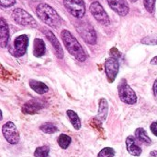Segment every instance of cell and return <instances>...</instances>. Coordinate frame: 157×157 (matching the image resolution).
I'll return each mask as SVG.
<instances>
[{"label": "cell", "mask_w": 157, "mask_h": 157, "mask_svg": "<svg viewBox=\"0 0 157 157\" xmlns=\"http://www.w3.org/2000/svg\"><path fill=\"white\" fill-rule=\"evenodd\" d=\"M109 6L120 16H125L130 10V6L126 0H108Z\"/></svg>", "instance_id": "12"}, {"label": "cell", "mask_w": 157, "mask_h": 157, "mask_svg": "<svg viewBox=\"0 0 157 157\" xmlns=\"http://www.w3.org/2000/svg\"><path fill=\"white\" fill-rule=\"evenodd\" d=\"M135 138L139 142H141L142 143H144V144H147V145L152 143V141H151L150 137L148 136L145 130L143 129V128H138L135 130Z\"/></svg>", "instance_id": "19"}, {"label": "cell", "mask_w": 157, "mask_h": 157, "mask_svg": "<svg viewBox=\"0 0 157 157\" xmlns=\"http://www.w3.org/2000/svg\"><path fill=\"white\" fill-rule=\"evenodd\" d=\"M119 69H120V63L116 57H109L106 60L105 71H106L107 79L109 83H112L115 81L119 73Z\"/></svg>", "instance_id": "11"}, {"label": "cell", "mask_w": 157, "mask_h": 157, "mask_svg": "<svg viewBox=\"0 0 157 157\" xmlns=\"http://www.w3.org/2000/svg\"><path fill=\"white\" fill-rule=\"evenodd\" d=\"M142 43L146 45H157V34L149 35L142 39Z\"/></svg>", "instance_id": "25"}, {"label": "cell", "mask_w": 157, "mask_h": 157, "mask_svg": "<svg viewBox=\"0 0 157 157\" xmlns=\"http://www.w3.org/2000/svg\"><path fill=\"white\" fill-rule=\"evenodd\" d=\"M43 32L45 34V36L47 37V39L51 42L54 51H55V54H56V56L60 59H62L63 57V50L59 43V41L57 40V38L55 37V35L50 31V30H47V29H43Z\"/></svg>", "instance_id": "13"}, {"label": "cell", "mask_w": 157, "mask_h": 157, "mask_svg": "<svg viewBox=\"0 0 157 157\" xmlns=\"http://www.w3.org/2000/svg\"><path fill=\"white\" fill-rule=\"evenodd\" d=\"M150 156L157 157V151H152V152L150 153Z\"/></svg>", "instance_id": "31"}, {"label": "cell", "mask_w": 157, "mask_h": 157, "mask_svg": "<svg viewBox=\"0 0 157 157\" xmlns=\"http://www.w3.org/2000/svg\"><path fill=\"white\" fill-rule=\"evenodd\" d=\"M29 43V38L26 34L19 35L15 38L12 45L9 47V52L15 57L23 56L26 54Z\"/></svg>", "instance_id": "6"}, {"label": "cell", "mask_w": 157, "mask_h": 157, "mask_svg": "<svg viewBox=\"0 0 157 157\" xmlns=\"http://www.w3.org/2000/svg\"><path fill=\"white\" fill-rule=\"evenodd\" d=\"M36 13L40 19L52 28H59L62 24V19L54 8L50 5L41 3L36 8Z\"/></svg>", "instance_id": "2"}, {"label": "cell", "mask_w": 157, "mask_h": 157, "mask_svg": "<svg viewBox=\"0 0 157 157\" xmlns=\"http://www.w3.org/2000/svg\"><path fill=\"white\" fill-rule=\"evenodd\" d=\"M29 85L38 94H44V93H48V91H49V87L45 83H43L41 81H39L29 80Z\"/></svg>", "instance_id": "18"}, {"label": "cell", "mask_w": 157, "mask_h": 157, "mask_svg": "<svg viewBox=\"0 0 157 157\" xmlns=\"http://www.w3.org/2000/svg\"><path fill=\"white\" fill-rule=\"evenodd\" d=\"M152 65H157V56H155L152 60H151V62H150Z\"/></svg>", "instance_id": "30"}, {"label": "cell", "mask_w": 157, "mask_h": 157, "mask_svg": "<svg viewBox=\"0 0 157 157\" xmlns=\"http://www.w3.org/2000/svg\"><path fill=\"white\" fill-rule=\"evenodd\" d=\"M46 106H47L46 101L42 99H39V98H34L25 103L21 108V111L23 112V114L34 115V114L39 113V111L45 108Z\"/></svg>", "instance_id": "9"}, {"label": "cell", "mask_w": 157, "mask_h": 157, "mask_svg": "<svg viewBox=\"0 0 157 157\" xmlns=\"http://www.w3.org/2000/svg\"><path fill=\"white\" fill-rule=\"evenodd\" d=\"M115 154H116V152L113 148L105 147L98 153V157H114Z\"/></svg>", "instance_id": "24"}, {"label": "cell", "mask_w": 157, "mask_h": 157, "mask_svg": "<svg viewBox=\"0 0 157 157\" xmlns=\"http://www.w3.org/2000/svg\"><path fill=\"white\" fill-rule=\"evenodd\" d=\"M153 92L155 96L157 97V80H155V81L154 82V86H153Z\"/></svg>", "instance_id": "29"}, {"label": "cell", "mask_w": 157, "mask_h": 157, "mask_svg": "<svg viewBox=\"0 0 157 157\" xmlns=\"http://www.w3.org/2000/svg\"><path fill=\"white\" fill-rule=\"evenodd\" d=\"M2 133H3L5 139L6 140V142L10 144H17V143H18L19 140H20L19 132H18L16 125L11 121L6 122V124L3 125Z\"/></svg>", "instance_id": "8"}, {"label": "cell", "mask_w": 157, "mask_h": 157, "mask_svg": "<svg viewBox=\"0 0 157 157\" xmlns=\"http://www.w3.org/2000/svg\"><path fill=\"white\" fill-rule=\"evenodd\" d=\"M150 129H151V131L153 132V134L157 137V121H155L151 124Z\"/></svg>", "instance_id": "28"}, {"label": "cell", "mask_w": 157, "mask_h": 157, "mask_svg": "<svg viewBox=\"0 0 157 157\" xmlns=\"http://www.w3.org/2000/svg\"><path fill=\"white\" fill-rule=\"evenodd\" d=\"M66 114H67V116H68V118L70 119V122L72 123L73 127L75 128V130H80L81 121H80V118H79L78 115L73 110H67Z\"/></svg>", "instance_id": "20"}, {"label": "cell", "mask_w": 157, "mask_h": 157, "mask_svg": "<svg viewBox=\"0 0 157 157\" xmlns=\"http://www.w3.org/2000/svg\"><path fill=\"white\" fill-rule=\"evenodd\" d=\"M126 147L127 151L132 156H140L142 155V148L137 143L136 139L133 136H129L126 139Z\"/></svg>", "instance_id": "14"}, {"label": "cell", "mask_w": 157, "mask_h": 157, "mask_svg": "<svg viewBox=\"0 0 157 157\" xmlns=\"http://www.w3.org/2000/svg\"><path fill=\"white\" fill-rule=\"evenodd\" d=\"M90 12L91 14L94 16V18L101 24L103 25H109L110 23L109 20V17L108 15V13L106 12V10L103 8V6L97 1L93 2L90 6H89Z\"/></svg>", "instance_id": "10"}, {"label": "cell", "mask_w": 157, "mask_h": 157, "mask_svg": "<svg viewBox=\"0 0 157 157\" xmlns=\"http://www.w3.org/2000/svg\"><path fill=\"white\" fill-rule=\"evenodd\" d=\"M118 92L121 102L127 105H134L137 103V95L132 88L126 82V80H121L118 87Z\"/></svg>", "instance_id": "4"}, {"label": "cell", "mask_w": 157, "mask_h": 157, "mask_svg": "<svg viewBox=\"0 0 157 157\" xmlns=\"http://www.w3.org/2000/svg\"><path fill=\"white\" fill-rule=\"evenodd\" d=\"M16 3V0H0L1 6L3 7H9L14 6Z\"/></svg>", "instance_id": "27"}, {"label": "cell", "mask_w": 157, "mask_h": 157, "mask_svg": "<svg viewBox=\"0 0 157 157\" xmlns=\"http://www.w3.org/2000/svg\"><path fill=\"white\" fill-rule=\"evenodd\" d=\"M75 28L86 43L89 44H95L97 43V33L88 22L80 21L77 25H75Z\"/></svg>", "instance_id": "5"}, {"label": "cell", "mask_w": 157, "mask_h": 157, "mask_svg": "<svg viewBox=\"0 0 157 157\" xmlns=\"http://www.w3.org/2000/svg\"><path fill=\"white\" fill-rule=\"evenodd\" d=\"M46 46L45 43L40 38H36L34 40V46H33V55L36 57H41L45 55Z\"/></svg>", "instance_id": "17"}, {"label": "cell", "mask_w": 157, "mask_h": 157, "mask_svg": "<svg viewBox=\"0 0 157 157\" xmlns=\"http://www.w3.org/2000/svg\"><path fill=\"white\" fill-rule=\"evenodd\" d=\"M8 39H9V30H8L7 23L6 22V20L3 18H1V20H0V43H1L2 48H5L7 45Z\"/></svg>", "instance_id": "15"}, {"label": "cell", "mask_w": 157, "mask_h": 157, "mask_svg": "<svg viewBox=\"0 0 157 157\" xmlns=\"http://www.w3.org/2000/svg\"><path fill=\"white\" fill-rule=\"evenodd\" d=\"M109 112V104L108 101L105 98H101L99 100V107H98V113L97 116V119H98L100 122H103L107 117Z\"/></svg>", "instance_id": "16"}, {"label": "cell", "mask_w": 157, "mask_h": 157, "mask_svg": "<svg viewBox=\"0 0 157 157\" xmlns=\"http://www.w3.org/2000/svg\"><path fill=\"white\" fill-rule=\"evenodd\" d=\"M58 144L62 149H67L69 147V145L71 144L72 142V138L66 134H61L58 138Z\"/></svg>", "instance_id": "21"}, {"label": "cell", "mask_w": 157, "mask_h": 157, "mask_svg": "<svg viewBox=\"0 0 157 157\" xmlns=\"http://www.w3.org/2000/svg\"><path fill=\"white\" fill-rule=\"evenodd\" d=\"M155 1L156 0H144V7L146 10L150 13H153L155 11Z\"/></svg>", "instance_id": "26"}, {"label": "cell", "mask_w": 157, "mask_h": 157, "mask_svg": "<svg viewBox=\"0 0 157 157\" xmlns=\"http://www.w3.org/2000/svg\"><path fill=\"white\" fill-rule=\"evenodd\" d=\"M50 153V148L46 145L44 146H40L38 147L35 152H34V156L35 157H48Z\"/></svg>", "instance_id": "23"}, {"label": "cell", "mask_w": 157, "mask_h": 157, "mask_svg": "<svg viewBox=\"0 0 157 157\" xmlns=\"http://www.w3.org/2000/svg\"><path fill=\"white\" fill-rule=\"evenodd\" d=\"M11 16H12V19H14V21L16 23H17L18 25L30 27V28L38 27V24H37L36 20L34 19V18L29 13L25 11L24 9L16 8L13 10Z\"/></svg>", "instance_id": "3"}, {"label": "cell", "mask_w": 157, "mask_h": 157, "mask_svg": "<svg viewBox=\"0 0 157 157\" xmlns=\"http://www.w3.org/2000/svg\"><path fill=\"white\" fill-rule=\"evenodd\" d=\"M40 130L46 134H52V133H55L58 131L57 127L54 126L52 123H50V122H46V123L42 124L40 127Z\"/></svg>", "instance_id": "22"}, {"label": "cell", "mask_w": 157, "mask_h": 157, "mask_svg": "<svg viewBox=\"0 0 157 157\" xmlns=\"http://www.w3.org/2000/svg\"><path fill=\"white\" fill-rule=\"evenodd\" d=\"M62 40L64 43L65 48L67 51L75 56L77 60L84 62L86 59V55L82 47V45L79 43V42L76 40V38L67 30H63L61 32Z\"/></svg>", "instance_id": "1"}, {"label": "cell", "mask_w": 157, "mask_h": 157, "mask_svg": "<svg viewBox=\"0 0 157 157\" xmlns=\"http://www.w3.org/2000/svg\"><path fill=\"white\" fill-rule=\"evenodd\" d=\"M63 5L68 12L77 19L83 18L86 13L84 0H63Z\"/></svg>", "instance_id": "7"}]
</instances>
